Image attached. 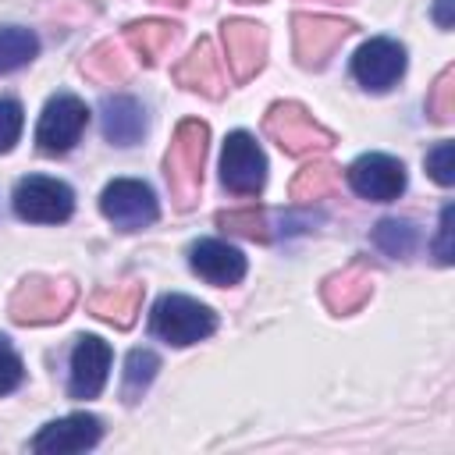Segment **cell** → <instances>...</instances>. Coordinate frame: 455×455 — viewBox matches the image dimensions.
I'll list each match as a JSON object with an SVG mask.
<instances>
[{
	"instance_id": "6da1fadb",
	"label": "cell",
	"mask_w": 455,
	"mask_h": 455,
	"mask_svg": "<svg viewBox=\"0 0 455 455\" xmlns=\"http://www.w3.org/2000/svg\"><path fill=\"white\" fill-rule=\"evenodd\" d=\"M210 128L199 117H185L174 128V139L164 156V178L171 188V199L178 210H192L203 188V160H206Z\"/></svg>"
},
{
	"instance_id": "7a4b0ae2",
	"label": "cell",
	"mask_w": 455,
	"mask_h": 455,
	"mask_svg": "<svg viewBox=\"0 0 455 455\" xmlns=\"http://www.w3.org/2000/svg\"><path fill=\"white\" fill-rule=\"evenodd\" d=\"M75 299H78V288L71 277L32 274L11 291L7 313L14 323H57L71 313Z\"/></svg>"
},
{
	"instance_id": "3957f363",
	"label": "cell",
	"mask_w": 455,
	"mask_h": 455,
	"mask_svg": "<svg viewBox=\"0 0 455 455\" xmlns=\"http://www.w3.org/2000/svg\"><path fill=\"white\" fill-rule=\"evenodd\" d=\"M149 327H153L156 338H164L171 345H196V341H203L217 331V313L210 306H203L199 299L171 291V295L156 299Z\"/></svg>"
},
{
	"instance_id": "277c9868",
	"label": "cell",
	"mask_w": 455,
	"mask_h": 455,
	"mask_svg": "<svg viewBox=\"0 0 455 455\" xmlns=\"http://www.w3.org/2000/svg\"><path fill=\"white\" fill-rule=\"evenodd\" d=\"M263 128L291 156H309V153H323L334 146V135L320 121H313V114L302 103H291V100L274 103L263 117Z\"/></svg>"
},
{
	"instance_id": "5b68a950",
	"label": "cell",
	"mask_w": 455,
	"mask_h": 455,
	"mask_svg": "<svg viewBox=\"0 0 455 455\" xmlns=\"http://www.w3.org/2000/svg\"><path fill=\"white\" fill-rule=\"evenodd\" d=\"M14 213L32 224H60L75 213V192L46 174H28L14 188Z\"/></svg>"
},
{
	"instance_id": "8992f818",
	"label": "cell",
	"mask_w": 455,
	"mask_h": 455,
	"mask_svg": "<svg viewBox=\"0 0 455 455\" xmlns=\"http://www.w3.org/2000/svg\"><path fill=\"white\" fill-rule=\"evenodd\" d=\"M352 21L327 14H295L291 18V46L302 68H323L327 57L352 36Z\"/></svg>"
},
{
	"instance_id": "52a82bcc",
	"label": "cell",
	"mask_w": 455,
	"mask_h": 455,
	"mask_svg": "<svg viewBox=\"0 0 455 455\" xmlns=\"http://www.w3.org/2000/svg\"><path fill=\"white\" fill-rule=\"evenodd\" d=\"M100 210L121 231H142L160 213L153 188L146 181H135V178H114L100 196Z\"/></svg>"
},
{
	"instance_id": "ba28073f",
	"label": "cell",
	"mask_w": 455,
	"mask_h": 455,
	"mask_svg": "<svg viewBox=\"0 0 455 455\" xmlns=\"http://www.w3.org/2000/svg\"><path fill=\"white\" fill-rule=\"evenodd\" d=\"M85 124H89L85 103H82L78 96H71V92H57V96L43 107V114H39L36 142H39V149L50 153V156L68 153V149L82 139Z\"/></svg>"
},
{
	"instance_id": "9c48e42d",
	"label": "cell",
	"mask_w": 455,
	"mask_h": 455,
	"mask_svg": "<svg viewBox=\"0 0 455 455\" xmlns=\"http://www.w3.org/2000/svg\"><path fill=\"white\" fill-rule=\"evenodd\" d=\"M220 181L235 196H256L267 181V156L249 132H231L220 153Z\"/></svg>"
},
{
	"instance_id": "30bf717a",
	"label": "cell",
	"mask_w": 455,
	"mask_h": 455,
	"mask_svg": "<svg viewBox=\"0 0 455 455\" xmlns=\"http://www.w3.org/2000/svg\"><path fill=\"white\" fill-rule=\"evenodd\" d=\"M224 36V50H228V64L235 82H249L252 75H259V68L267 64V28L259 21L249 18H228L220 25Z\"/></svg>"
},
{
	"instance_id": "8fae6325",
	"label": "cell",
	"mask_w": 455,
	"mask_h": 455,
	"mask_svg": "<svg viewBox=\"0 0 455 455\" xmlns=\"http://www.w3.org/2000/svg\"><path fill=\"white\" fill-rule=\"evenodd\" d=\"M348 185L355 196L373 199V203H391L402 196L405 188V167L402 160L387 156V153H363L352 167H348Z\"/></svg>"
},
{
	"instance_id": "7c38bea8",
	"label": "cell",
	"mask_w": 455,
	"mask_h": 455,
	"mask_svg": "<svg viewBox=\"0 0 455 455\" xmlns=\"http://www.w3.org/2000/svg\"><path fill=\"white\" fill-rule=\"evenodd\" d=\"M402 71H405V50H402V43L384 39V36L363 43V46L355 50V57H352V75H355V82L366 85V89H373V92L391 89V85L402 78Z\"/></svg>"
},
{
	"instance_id": "4fadbf2b",
	"label": "cell",
	"mask_w": 455,
	"mask_h": 455,
	"mask_svg": "<svg viewBox=\"0 0 455 455\" xmlns=\"http://www.w3.org/2000/svg\"><path fill=\"white\" fill-rule=\"evenodd\" d=\"M103 437V423L89 412H71L60 416L53 423H46L36 437H32V451L39 455H71V451H85Z\"/></svg>"
},
{
	"instance_id": "5bb4252c",
	"label": "cell",
	"mask_w": 455,
	"mask_h": 455,
	"mask_svg": "<svg viewBox=\"0 0 455 455\" xmlns=\"http://www.w3.org/2000/svg\"><path fill=\"white\" fill-rule=\"evenodd\" d=\"M110 345L96 334H82L75 341V352H71V380H68V391L71 398H96L107 384V370H110Z\"/></svg>"
},
{
	"instance_id": "9a60e30c",
	"label": "cell",
	"mask_w": 455,
	"mask_h": 455,
	"mask_svg": "<svg viewBox=\"0 0 455 455\" xmlns=\"http://www.w3.org/2000/svg\"><path fill=\"white\" fill-rule=\"evenodd\" d=\"M174 82L181 89H188V92L206 96V100H220L224 96V68H220V57H217L210 39H199L174 64Z\"/></svg>"
},
{
	"instance_id": "2e32d148",
	"label": "cell",
	"mask_w": 455,
	"mask_h": 455,
	"mask_svg": "<svg viewBox=\"0 0 455 455\" xmlns=\"http://www.w3.org/2000/svg\"><path fill=\"white\" fill-rule=\"evenodd\" d=\"M188 263H192V270L203 277V281H210V284H238L242 277H245V256L235 249V245H228V242H220V238H203V242H196L192 249H188Z\"/></svg>"
},
{
	"instance_id": "e0dca14e",
	"label": "cell",
	"mask_w": 455,
	"mask_h": 455,
	"mask_svg": "<svg viewBox=\"0 0 455 455\" xmlns=\"http://www.w3.org/2000/svg\"><path fill=\"white\" fill-rule=\"evenodd\" d=\"M320 295H323V302H327L331 313L348 316V313H355V309L373 295V274H370L363 263H348V267L334 270V274L323 281Z\"/></svg>"
},
{
	"instance_id": "ac0fdd59",
	"label": "cell",
	"mask_w": 455,
	"mask_h": 455,
	"mask_svg": "<svg viewBox=\"0 0 455 455\" xmlns=\"http://www.w3.org/2000/svg\"><path fill=\"white\" fill-rule=\"evenodd\" d=\"M100 124L107 142L114 146H135L146 132V110L135 96H107L100 103Z\"/></svg>"
},
{
	"instance_id": "d6986e66",
	"label": "cell",
	"mask_w": 455,
	"mask_h": 455,
	"mask_svg": "<svg viewBox=\"0 0 455 455\" xmlns=\"http://www.w3.org/2000/svg\"><path fill=\"white\" fill-rule=\"evenodd\" d=\"M89 313L114 323V327H132L135 316H139V306H142V284L139 281H124V284H114V288H100L89 295Z\"/></svg>"
},
{
	"instance_id": "ffe728a7",
	"label": "cell",
	"mask_w": 455,
	"mask_h": 455,
	"mask_svg": "<svg viewBox=\"0 0 455 455\" xmlns=\"http://www.w3.org/2000/svg\"><path fill=\"white\" fill-rule=\"evenodd\" d=\"M174 36H178V25L164 21V18H142L124 28V43L135 50V57L142 64H156L164 57V50L174 43Z\"/></svg>"
},
{
	"instance_id": "44dd1931",
	"label": "cell",
	"mask_w": 455,
	"mask_h": 455,
	"mask_svg": "<svg viewBox=\"0 0 455 455\" xmlns=\"http://www.w3.org/2000/svg\"><path fill=\"white\" fill-rule=\"evenodd\" d=\"M338 185H341V171L331 160H313L302 171H295V178L288 185V196H291V203L306 206V203H316V199L331 196Z\"/></svg>"
},
{
	"instance_id": "7402d4cb",
	"label": "cell",
	"mask_w": 455,
	"mask_h": 455,
	"mask_svg": "<svg viewBox=\"0 0 455 455\" xmlns=\"http://www.w3.org/2000/svg\"><path fill=\"white\" fill-rule=\"evenodd\" d=\"M128 71H132V68H128V57H124L121 43H114V39L96 43V46L82 57V75L92 78V82H100V85H117V82L128 78Z\"/></svg>"
},
{
	"instance_id": "603a6c76",
	"label": "cell",
	"mask_w": 455,
	"mask_h": 455,
	"mask_svg": "<svg viewBox=\"0 0 455 455\" xmlns=\"http://www.w3.org/2000/svg\"><path fill=\"white\" fill-rule=\"evenodd\" d=\"M156 370H160L156 352H149V348H132L128 352V359H124V384H121V395H124L128 405L142 398V391L153 384Z\"/></svg>"
},
{
	"instance_id": "cb8c5ba5",
	"label": "cell",
	"mask_w": 455,
	"mask_h": 455,
	"mask_svg": "<svg viewBox=\"0 0 455 455\" xmlns=\"http://www.w3.org/2000/svg\"><path fill=\"white\" fill-rule=\"evenodd\" d=\"M39 50L36 32L21 28V25H0V71H14L25 68Z\"/></svg>"
},
{
	"instance_id": "d4e9b609",
	"label": "cell",
	"mask_w": 455,
	"mask_h": 455,
	"mask_svg": "<svg viewBox=\"0 0 455 455\" xmlns=\"http://www.w3.org/2000/svg\"><path fill=\"white\" fill-rule=\"evenodd\" d=\"M373 242H377V249H384L387 256L405 259V256L416 249V228H412L409 220L387 217V220H380V224L373 228Z\"/></svg>"
},
{
	"instance_id": "484cf974",
	"label": "cell",
	"mask_w": 455,
	"mask_h": 455,
	"mask_svg": "<svg viewBox=\"0 0 455 455\" xmlns=\"http://www.w3.org/2000/svg\"><path fill=\"white\" fill-rule=\"evenodd\" d=\"M427 114L437 121V124H448L455 117V68H444L430 92H427Z\"/></svg>"
},
{
	"instance_id": "4316f807",
	"label": "cell",
	"mask_w": 455,
	"mask_h": 455,
	"mask_svg": "<svg viewBox=\"0 0 455 455\" xmlns=\"http://www.w3.org/2000/svg\"><path fill=\"white\" fill-rule=\"evenodd\" d=\"M217 224L224 231H231V235L249 238V242H267L270 238L267 220H263L259 210H224V213H217Z\"/></svg>"
},
{
	"instance_id": "83f0119b",
	"label": "cell",
	"mask_w": 455,
	"mask_h": 455,
	"mask_svg": "<svg viewBox=\"0 0 455 455\" xmlns=\"http://www.w3.org/2000/svg\"><path fill=\"white\" fill-rule=\"evenodd\" d=\"M427 171L437 185H455V142H437L427 153Z\"/></svg>"
},
{
	"instance_id": "f1b7e54d",
	"label": "cell",
	"mask_w": 455,
	"mask_h": 455,
	"mask_svg": "<svg viewBox=\"0 0 455 455\" xmlns=\"http://www.w3.org/2000/svg\"><path fill=\"white\" fill-rule=\"evenodd\" d=\"M21 103L18 100H0V153H7L18 135H21Z\"/></svg>"
},
{
	"instance_id": "f546056e",
	"label": "cell",
	"mask_w": 455,
	"mask_h": 455,
	"mask_svg": "<svg viewBox=\"0 0 455 455\" xmlns=\"http://www.w3.org/2000/svg\"><path fill=\"white\" fill-rule=\"evenodd\" d=\"M21 377H25V366H21L18 352L7 345V338H0V395L14 391L21 384Z\"/></svg>"
},
{
	"instance_id": "4dcf8cb0",
	"label": "cell",
	"mask_w": 455,
	"mask_h": 455,
	"mask_svg": "<svg viewBox=\"0 0 455 455\" xmlns=\"http://www.w3.org/2000/svg\"><path fill=\"white\" fill-rule=\"evenodd\" d=\"M451 217H455V206L448 203L444 210H441V224H437V242H434V252H437V259L448 267L451 259H455V249H451Z\"/></svg>"
},
{
	"instance_id": "1f68e13d",
	"label": "cell",
	"mask_w": 455,
	"mask_h": 455,
	"mask_svg": "<svg viewBox=\"0 0 455 455\" xmlns=\"http://www.w3.org/2000/svg\"><path fill=\"white\" fill-rule=\"evenodd\" d=\"M434 18L441 28H451V0H437L434 4Z\"/></svg>"
},
{
	"instance_id": "d6a6232c",
	"label": "cell",
	"mask_w": 455,
	"mask_h": 455,
	"mask_svg": "<svg viewBox=\"0 0 455 455\" xmlns=\"http://www.w3.org/2000/svg\"><path fill=\"white\" fill-rule=\"evenodd\" d=\"M160 4H174V7H185L188 0H160Z\"/></svg>"
},
{
	"instance_id": "836d02e7",
	"label": "cell",
	"mask_w": 455,
	"mask_h": 455,
	"mask_svg": "<svg viewBox=\"0 0 455 455\" xmlns=\"http://www.w3.org/2000/svg\"><path fill=\"white\" fill-rule=\"evenodd\" d=\"M242 4H259V0H242Z\"/></svg>"
}]
</instances>
